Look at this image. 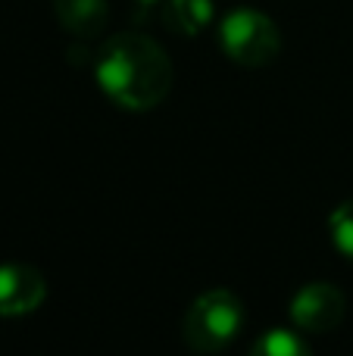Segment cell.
<instances>
[{
  "label": "cell",
  "mask_w": 353,
  "mask_h": 356,
  "mask_svg": "<svg viewBox=\"0 0 353 356\" xmlns=\"http://www.w3.org/2000/svg\"><path fill=\"white\" fill-rule=\"evenodd\" d=\"M219 44H222L225 56H231L238 66L260 69L279 56L281 35L279 25L266 13L238 6L219 22Z\"/></svg>",
  "instance_id": "3957f363"
},
{
  "label": "cell",
  "mask_w": 353,
  "mask_h": 356,
  "mask_svg": "<svg viewBox=\"0 0 353 356\" xmlns=\"http://www.w3.org/2000/svg\"><path fill=\"white\" fill-rule=\"evenodd\" d=\"M288 313H291V322L300 332L325 334V332H335L344 322L347 297L331 282H310L291 297Z\"/></svg>",
  "instance_id": "277c9868"
},
{
  "label": "cell",
  "mask_w": 353,
  "mask_h": 356,
  "mask_svg": "<svg viewBox=\"0 0 353 356\" xmlns=\"http://www.w3.org/2000/svg\"><path fill=\"white\" fill-rule=\"evenodd\" d=\"M247 356H310V347L300 334L288 332V328H272L250 344Z\"/></svg>",
  "instance_id": "ba28073f"
},
{
  "label": "cell",
  "mask_w": 353,
  "mask_h": 356,
  "mask_svg": "<svg viewBox=\"0 0 353 356\" xmlns=\"http://www.w3.org/2000/svg\"><path fill=\"white\" fill-rule=\"evenodd\" d=\"M54 13L69 35L94 38L104 31L110 6L106 0H54Z\"/></svg>",
  "instance_id": "8992f818"
},
{
  "label": "cell",
  "mask_w": 353,
  "mask_h": 356,
  "mask_svg": "<svg viewBox=\"0 0 353 356\" xmlns=\"http://www.w3.org/2000/svg\"><path fill=\"white\" fill-rule=\"evenodd\" d=\"M244 328V303L235 291L210 288L188 307L181 334L194 353H219L241 334Z\"/></svg>",
  "instance_id": "7a4b0ae2"
},
{
  "label": "cell",
  "mask_w": 353,
  "mask_h": 356,
  "mask_svg": "<svg viewBox=\"0 0 353 356\" xmlns=\"http://www.w3.org/2000/svg\"><path fill=\"white\" fill-rule=\"evenodd\" d=\"M97 85L116 106L131 113L154 110L172 88L169 54L147 35H113L97 54Z\"/></svg>",
  "instance_id": "6da1fadb"
},
{
  "label": "cell",
  "mask_w": 353,
  "mask_h": 356,
  "mask_svg": "<svg viewBox=\"0 0 353 356\" xmlns=\"http://www.w3.org/2000/svg\"><path fill=\"white\" fill-rule=\"evenodd\" d=\"M141 3H154V0H141Z\"/></svg>",
  "instance_id": "30bf717a"
},
{
  "label": "cell",
  "mask_w": 353,
  "mask_h": 356,
  "mask_svg": "<svg viewBox=\"0 0 353 356\" xmlns=\"http://www.w3.org/2000/svg\"><path fill=\"white\" fill-rule=\"evenodd\" d=\"M169 29H175L179 35H197L210 25L213 19V3L210 0H169L166 13H163Z\"/></svg>",
  "instance_id": "52a82bcc"
},
{
  "label": "cell",
  "mask_w": 353,
  "mask_h": 356,
  "mask_svg": "<svg viewBox=\"0 0 353 356\" xmlns=\"http://www.w3.org/2000/svg\"><path fill=\"white\" fill-rule=\"evenodd\" d=\"M47 297V282L28 263H0V319L31 316Z\"/></svg>",
  "instance_id": "5b68a950"
},
{
  "label": "cell",
  "mask_w": 353,
  "mask_h": 356,
  "mask_svg": "<svg viewBox=\"0 0 353 356\" xmlns=\"http://www.w3.org/2000/svg\"><path fill=\"white\" fill-rule=\"evenodd\" d=\"M329 234L335 241L338 253L353 263V200H344L331 209L329 216Z\"/></svg>",
  "instance_id": "9c48e42d"
}]
</instances>
